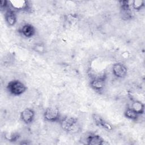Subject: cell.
Here are the masks:
<instances>
[{
    "instance_id": "cell-7",
    "label": "cell",
    "mask_w": 145,
    "mask_h": 145,
    "mask_svg": "<svg viewBox=\"0 0 145 145\" xmlns=\"http://www.w3.org/2000/svg\"><path fill=\"white\" fill-rule=\"evenodd\" d=\"M92 118L95 123L99 127L103 128L108 131H111L113 129V126L109 122L104 120L102 117L96 113L92 114Z\"/></svg>"
},
{
    "instance_id": "cell-6",
    "label": "cell",
    "mask_w": 145,
    "mask_h": 145,
    "mask_svg": "<svg viewBox=\"0 0 145 145\" xmlns=\"http://www.w3.org/2000/svg\"><path fill=\"white\" fill-rule=\"evenodd\" d=\"M35 112L33 109L30 108H26L24 109L20 113V117L23 122L25 124L31 123L35 118Z\"/></svg>"
},
{
    "instance_id": "cell-2",
    "label": "cell",
    "mask_w": 145,
    "mask_h": 145,
    "mask_svg": "<svg viewBox=\"0 0 145 145\" xmlns=\"http://www.w3.org/2000/svg\"><path fill=\"white\" fill-rule=\"evenodd\" d=\"M7 89L11 95L14 96H19L25 92L27 87L20 80H13L7 84Z\"/></svg>"
},
{
    "instance_id": "cell-9",
    "label": "cell",
    "mask_w": 145,
    "mask_h": 145,
    "mask_svg": "<svg viewBox=\"0 0 145 145\" xmlns=\"http://www.w3.org/2000/svg\"><path fill=\"white\" fill-rule=\"evenodd\" d=\"M9 4L11 8L16 11H28L29 8V5L26 1H10Z\"/></svg>"
},
{
    "instance_id": "cell-10",
    "label": "cell",
    "mask_w": 145,
    "mask_h": 145,
    "mask_svg": "<svg viewBox=\"0 0 145 145\" xmlns=\"http://www.w3.org/2000/svg\"><path fill=\"white\" fill-rule=\"evenodd\" d=\"M5 20L8 25H14L17 21V16L15 11L12 8L7 9L5 13Z\"/></svg>"
},
{
    "instance_id": "cell-3",
    "label": "cell",
    "mask_w": 145,
    "mask_h": 145,
    "mask_svg": "<svg viewBox=\"0 0 145 145\" xmlns=\"http://www.w3.org/2000/svg\"><path fill=\"white\" fill-rule=\"evenodd\" d=\"M43 116L45 121L50 122L59 121L61 118L59 109L56 106L47 108L44 113Z\"/></svg>"
},
{
    "instance_id": "cell-1",
    "label": "cell",
    "mask_w": 145,
    "mask_h": 145,
    "mask_svg": "<svg viewBox=\"0 0 145 145\" xmlns=\"http://www.w3.org/2000/svg\"><path fill=\"white\" fill-rule=\"evenodd\" d=\"M59 123L61 128L67 133H75L79 129V125L76 118L66 116L60 118Z\"/></svg>"
},
{
    "instance_id": "cell-13",
    "label": "cell",
    "mask_w": 145,
    "mask_h": 145,
    "mask_svg": "<svg viewBox=\"0 0 145 145\" xmlns=\"http://www.w3.org/2000/svg\"><path fill=\"white\" fill-rule=\"evenodd\" d=\"M124 116L127 118L131 120H137L139 115L138 114L135 112H134L130 106L127 107L125 112H124Z\"/></svg>"
},
{
    "instance_id": "cell-5",
    "label": "cell",
    "mask_w": 145,
    "mask_h": 145,
    "mask_svg": "<svg viewBox=\"0 0 145 145\" xmlns=\"http://www.w3.org/2000/svg\"><path fill=\"white\" fill-rule=\"evenodd\" d=\"M113 74L118 78H123L127 74L126 66L121 62H117L113 64L112 68Z\"/></svg>"
},
{
    "instance_id": "cell-15",
    "label": "cell",
    "mask_w": 145,
    "mask_h": 145,
    "mask_svg": "<svg viewBox=\"0 0 145 145\" xmlns=\"http://www.w3.org/2000/svg\"><path fill=\"white\" fill-rule=\"evenodd\" d=\"M5 139H7L9 142H14L17 141L19 139L20 136L19 134L16 133H7L5 135Z\"/></svg>"
},
{
    "instance_id": "cell-14",
    "label": "cell",
    "mask_w": 145,
    "mask_h": 145,
    "mask_svg": "<svg viewBox=\"0 0 145 145\" xmlns=\"http://www.w3.org/2000/svg\"><path fill=\"white\" fill-rule=\"evenodd\" d=\"M144 6V2L142 0H135L131 2V7L136 11L140 10Z\"/></svg>"
},
{
    "instance_id": "cell-12",
    "label": "cell",
    "mask_w": 145,
    "mask_h": 145,
    "mask_svg": "<svg viewBox=\"0 0 145 145\" xmlns=\"http://www.w3.org/2000/svg\"><path fill=\"white\" fill-rule=\"evenodd\" d=\"M130 107L139 116L144 113V105L140 101L136 100L133 101Z\"/></svg>"
},
{
    "instance_id": "cell-8",
    "label": "cell",
    "mask_w": 145,
    "mask_h": 145,
    "mask_svg": "<svg viewBox=\"0 0 145 145\" xmlns=\"http://www.w3.org/2000/svg\"><path fill=\"white\" fill-rule=\"evenodd\" d=\"M19 32L23 36L26 38H30L35 35L36 30L33 25L29 23H26L19 28Z\"/></svg>"
},
{
    "instance_id": "cell-16",
    "label": "cell",
    "mask_w": 145,
    "mask_h": 145,
    "mask_svg": "<svg viewBox=\"0 0 145 145\" xmlns=\"http://www.w3.org/2000/svg\"><path fill=\"white\" fill-rule=\"evenodd\" d=\"M8 5H9V1H7L6 0H2L0 2V7L2 10H6V8L8 7Z\"/></svg>"
},
{
    "instance_id": "cell-11",
    "label": "cell",
    "mask_w": 145,
    "mask_h": 145,
    "mask_svg": "<svg viewBox=\"0 0 145 145\" xmlns=\"http://www.w3.org/2000/svg\"><path fill=\"white\" fill-rule=\"evenodd\" d=\"M87 144L89 145H101L104 143V140L99 135L91 134L89 135L87 139Z\"/></svg>"
},
{
    "instance_id": "cell-17",
    "label": "cell",
    "mask_w": 145,
    "mask_h": 145,
    "mask_svg": "<svg viewBox=\"0 0 145 145\" xmlns=\"http://www.w3.org/2000/svg\"><path fill=\"white\" fill-rule=\"evenodd\" d=\"M34 50H35L36 52H38V53H42L44 52V46L41 45V44H37L35 46L34 48H33Z\"/></svg>"
},
{
    "instance_id": "cell-4",
    "label": "cell",
    "mask_w": 145,
    "mask_h": 145,
    "mask_svg": "<svg viewBox=\"0 0 145 145\" xmlns=\"http://www.w3.org/2000/svg\"><path fill=\"white\" fill-rule=\"evenodd\" d=\"M106 78V75L104 74H101L92 77L90 80L91 87L96 91L100 92L103 91L105 85Z\"/></svg>"
}]
</instances>
